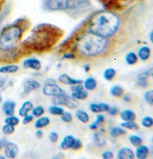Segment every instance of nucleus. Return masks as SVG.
Wrapping results in <instances>:
<instances>
[{
	"mask_svg": "<svg viewBox=\"0 0 153 159\" xmlns=\"http://www.w3.org/2000/svg\"><path fill=\"white\" fill-rule=\"evenodd\" d=\"M82 85H83V88H84L86 91L90 92V91L96 90V88L98 87V82H97L96 78H94L92 76H89L85 80H83Z\"/></svg>",
	"mask_w": 153,
	"mask_h": 159,
	"instance_id": "nucleus-21",
	"label": "nucleus"
},
{
	"mask_svg": "<svg viewBox=\"0 0 153 159\" xmlns=\"http://www.w3.org/2000/svg\"><path fill=\"white\" fill-rule=\"evenodd\" d=\"M101 156H102L103 159H113L114 158V153H113V152H111V151H104L102 153Z\"/></svg>",
	"mask_w": 153,
	"mask_h": 159,
	"instance_id": "nucleus-44",
	"label": "nucleus"
},
{
	"mask_svg": "<svg viewBox=\"0 0 153 159\" xmlns=\"http://www.w3.org/2000/svg\"><path fill=\"white\" fill-rule=\"evenodd\" d=\"M144 100L149 106H153V89L147 90L144 93Z\"/></svg>",
	"mask_w": 153,
	"mask_h": 159,
	"instance_id": "nucleus-36",
	"label": "nucleus"
},
{
	"mask_svg": "<svg viewBox=\"0 0 153 159\" xmlns=\"http://www.w3.org/2000/svg\"><path fill=\"white\" fill-rule=\"evenodd\" d=\"M76 57H77L76 53H75L74 52H72V51H70V52H64V53L62 54V58H63V59H75Z\"/></svg>",
	"mask_w": 153,
	"mask_h": 159,
	"instance_id": "nucleus-42",
	"label": "nucleus"
},
{
	"mask_svg": "<svg viewBox=\"0 0 153 159\" xmlns=\"http://www.w3.org/2000/svg\"><path fill=\"white\" fill-rule=\"evenodd\" d=\"M152 143H153V136H152Z\"/></svg>",
	"mask_w": 153,
	"mask_h": 159,
	"instance_id": "nucleus-57",
	"label": "nucleus"
},
{
	"mask_svg": "<svg viewBox=\"0 0 153 159\" xmlns=\"http://www.w3.org/2000/svg\"><path fill=\"white\" fill-rule=\"evenodd\" d=\"M40 88V83L35 79H27L23 82V94H29Z\"/></svg>",
	"mask_w": 153,
	"mask_h": 159,
	"instance_id": "nucleus-9",
	"label": "nucleus"
},
{
	"mask_svg": "<svg viewBox=\"0 0 153 159\" xmlns=\"http://www.w3.org/2000/svg\"><path fill=\"white\" fill-rule=\"evenodd\" d=\"M109 93H110V94L112 95L113 97L120 98V97H122L124 94V89L122 88L121 85H113L110 88Z\"/></svg>",
	"mask_w": 153,
	"mask_h": 159,
	"instance_id": "nucleus-28",
	"label": "nucleus"
},
{
	"mask_svg": "<svg viewBox=\"0 0 153 159\" xmlns=\"http://www.w3.org/2000/svg\"><path fill=\"white\" fill-rule=\"evenodd\" d=\"M146 73L147 74L148 77L153 78V67H152V68H150V69H148L147 70H146Z\"/></svg>",
	"mask_w": 153,
	"mask_h": 159,
	"instance_id": "nucleus-50",
	"label": "nucleus"
},
{
	"mask_svg": "<svg viewBox=\"0 0 153 159\" xmlns=\"http://www.w3.org/2000/svg\"><path fill=\"white\" fill-rule=\"evenodd\" d=\"M151 54H152L151 49H150V47H148L146 45H144L141 48H139L138 52H137L139 60H141L143 62L147 61L151 57Z\"/></svg>",
	"mask_w": 153,
	"mask_h": 159,
	"instance_id": "nucleus-14",
	"label": "nucleus"
},
{
	"mask_svg": "<svg viewBox=\"0 0 153 159\" xmlns=\"http://www.w3.org/2000/svg\"><path fill=\"white\" fill-rule=\"evenodd\" d=\"M141 125L146 129L153 128V117L150 115H146L141 120Z\"/></svg>",
	"mask_w": 153,
	"mask_h": 159,
	"instance_id": "nucleus-35",
	"label": "nucleus"
},
{
	"mask_svg": "<svg viewBox=\"0 0 153 159\" xmlns=\"http://www.w3.org/2000/svg\"><path fill=\"white\" fill-rule=\"evenodd\" d=\"M74 38L68 39L64 44L71 48V51L76 53L77 56L82 58H94V57L104 55L110 48L109 38L103 37L86 31L83 26L77 29L73 34ZM62 44V45H64Z\"/></svg>",
	"mask_w": 153,
	"mask_h": 159,
	"instance_id": "nucleus-2",
	"label": "nucleus"
},
{
	"mask_svg": "<svg viewBox=\"0 0 153 159\" xmlns=\"http://www.w3.org/2000/svg\"><path fill=\"white\" fill-rule=\"evenodd\" d=\"M42 93L46 96H50V97H55V96H60L62 95L65 93V91H63L60 87L55 84V82H49L46 83L43 88H42Z\"/></svg>",
	"mask_w": 153,
	"mask_h": 159,
	"instance_id": "nucleus-7",
	"label": "nucleus"
},
{
	"mask_svg": "<svg viewBox=\"0 0 153 159\" xmlns=\"http://www.w3.org/2000/svg\"><path fill=\"white\" fill-rule=\"evenodd\" d=\"M75 138L73 135L71 134H68L66 136L63 137L61 143H60V149L62 150H69V149H71L72 145H73V143L75 141Z\"/></svg>",
	"mask_w": 153,
	"mask_h": 159,
	"instance_id": "nucleus-23",
	"label": "nucleus"
},
{
	"mask_svg": "<svg viewBox=\"0 0 153 159\" xmlns=\"http://www.w3.org/2000/svg\"><path fill=\"white\" fill-rule=\"evenodd\" d=\"M75 116L79 122H81L83 124H87L90 120L89 114L83 110H77L75 112Z\"/></svg>",
	"mask_w": 153,
	"mask_h": 159,
	"instance_id": "nucleus-27",
	"label": "nucleus"
},
{
	"mask_svg": "<svg viewBox=\"0 0 153 159\" xmlns=\"http://www.w3.org/2000/svg\"><path fill=\"white\" fill-rule=\"evenodd\" d=\"M49 139L52 143H55L59 140V134L57 132H51L49 134Z\"/></svg>",
	"mask_w": 153,
	"mask_h": 159,
	"instance_id": "nucleus-45",
	"label": "nucleus"
},
{
	"mask_svg": "<svg viewBox=\"0 0 153 159\" xmlns=\"http://www.w3.org/2000/svg\"><path fill=\"white\" fill-rule=\"evenodd\" d=\"M5 143H6V140L5 139H0V151H1L4 148Z\"/></svg>",
	"mask_w": 153,
	"mask_h": 159,
	"instance_id": "nucleus-52",
	"label": "nucleus"
},
{
	"mask_svg": "<svg viewBox=\"0 0 153 159\" xmlns=\"http://www.w3.org/2000/svg\"><path fill=\"white\" fill-rule=\"evenodd\" d=\"M123 129H126L127 131H138L139 129V125L135 121H122L121 125Z\"/></svg>",
	"mask_w": 153,
	"mask_h": 159,
	"instance_id": "nucleus-32",
	"label": "nucleus"
},
{
	"mask_svg": "<svg viewBox=\"0 0 153 159\" xmlns=\"http://www.w3.org/2000/svg\"><path fill=\"white\" fill-rule=\"evenodd\" d=\"M60 119L64 123H71L73 121V115L70 111H64L62 114L60 115Z\"/></svg>",
	"mask_w": 153,
	"mask_h": 159,
	"instance_id": "nucleus-39",
	"label": "nucleus"
},
{
	"mask_svg": "<svg viewBox=\"0 0 153 159\" xmlns=\"http://www.w3.org/2000/svg\"><path fill=\"white\" fill-rule=\"evenodd\" d=\"M33 120H34V115H33V114H29V113H28L27 115H25V116H23L22 123H23L24 125H28V124H30Z\"/></svg>",
	"mask_w": 153,
	"mask_h": 159,
	"instance_id": "nucleus-43",
	"label": "nucleus"
},
{
	"mask_svg": "<svg viewBox=\"0 0 153 159\" xmlns=\"http://www.w3.org/2000/svg\"><path fill=\"white\" fill-rule=\"evenodd\" d=\"M52 102L55 105H60V106H64L67 107L68 109H77L79 104H78V100L74 99L71 95H68L66 93L60 95V96H55L52 98Z\"/></svg>",
	"mask_w": 153,
	"mask_h": 159,
	"instance_id": "nucleus-6",
	"label": "nucleus"
},
{
	"mask_svg": "<svg viewBox=\"0 0 153 159\" xmlns=\"http://www.w3.org/2000/svg\"><path fill=\"white\" fill-rule=\"evenodd\" d=\"M134 153H135V158L137 159H146L150 153V149L148 146L141 144V145L136 147Z\"/></svg>",
	"mask_w": 153,
	"mask_h": 159,
	"instance_id": "nucleus-13",
	"label": "nucleus"
},
{
	"mask_svg": "<svg viewBox=\"0 0 153 159\" xmlns=\"http://www.w3.org/2000/svg\"><path fill=\"white\" fill-rule=\"evenodd\" d=\"M64 111V109L60 106V105H52L49 107V113L52 114V115H57V116H60L62 114V112Z\"/></svg>",
	"mask_w": 153,
	"mask_h": 159,
	"instance_id": "nucleus-33",
	"label": "nucleus"
},
{
	"mask_svg": "<svg viewBox=\"0 0 153 159\" xmlns=\"http://www.w3.org/2000/svg\"><path fill=\"white\" fill-rule=\"evenodd\" d=\"M4 3H5V0H0V11L2 10V8H3V5H4Z\"/></svg>",
	"mask_w": 153,
	"mask_h": 159,
	"instance_id": "nucleus-54",
	"label": "nucleus"
},
{
	"mask_svg": "<svg viewBox=\"0 0 153 159\" xmlns=\"http://www.w3.org/2000/svg\"><path fill=\"white\" fill-rule=\"evenodd\" d=\"M45 112V109L42 106H36L32 109V114L34 115V117H39L41 115H43Z\"/></svg>",
	"mask_w": 153,
	"mask_h": 159,
	"instance_id": "nucleus-40",
	"label": "nucleus"
},
{
	"mask_svg": "<svg viewBox=\"0 0 153 159\" xmlns=\"http://www.w3.org/2000/svg\"><path fill=\"white\" fill-rule=\"evenodd\" d=\"M59 81L64 85H69V86H72V85H76V84H82L83 80L81 79H75L72 78L71 76H69L66 74H62L61 75H60L59 77Z\"/></svg>",
	"mask_w": 153,
	"mask_h": 159,
	"instance_id": "nucleus-18",
	"label": "nucleus"
},
{
	"mask_svg": "<svg viewBox=\"0 0 153 159\" xmlns=\"http://www.w3.org/2000/svg\"><path fill=\"white\" fill-rule=\"evenodd\" d=\"M83 69H84L85 73H88V71L90 70V65H88V64L84 65V66H83Z\"/></svg>",
	"mask_w": 153,
	"mask_h": 159,
	"instance_id": "nucleus-53",
	"label": "nucleus"
},
{
	"mask_svg": "<svg viewBox=\"0 0 153 159\" xmlns=\"http://www.w3.org/2000/svg\"><path fill=\"white\" fill-rule=\"evenodd\" d=\"M19 70V67L15 64V63H10V64H7V65H3L2 67H0V73L1 74H6V75H9V74H16L17 73Z\"/></svg>",
	"mask_w": 153,
	"mask_h": 159,
	"instance_id": "nucleus-22",
	"label": "nucleus"
},
{
	"mask_svg": "<svg viewBox=\"0 0 153 159\" xmlns=\"http://www.w3.org/2000/svg\"><path fill=\"white\" fill-rule=\"evenodd\" d=\"M124 61H126V63L129 66H134L138 63L139 61V58H138V55L136 52H128L126 55V57H124Z\"/></svg>",
	"mask_w": 153,
	"mask_h": 159,
	"instance_id": "nucleus-29",
	"label": "nucleus"
},
{
	"mask_svg": "<svg viewBox=\"0 0 153 159\" xmlns=\"http://www.w3.org/2000/svg\"><path fill=\"white\" fill-rule=\"evenodd\" d=\"M3 149H4L6 157H8L10 159L16 158L18 154V147H17V144L13 143V142H7L6 141L5 146Z\"/></svg>",
	"mask_w": 153,
	"mask_h": 159,
	"instance_id": "nucleus-11",
	"label": "nucleus"
},
{
	"mask_svg": "<svg viewBox=\"0 0 153 159\" xmlns=\"http://www.w3.org/2000/svg\"><path fill=\"white\" fill-rule=\"evenodd\" d=\"M62 34L63 32L57 26L47 23L39 24L21 41L20 48L24 54L47 52L60 40Z\"/></svg>",
	"mask_w": 153,
	"mask_h": 159,
	"instance_id": "nucleus-3",
	"label": "nucleus"
},
{
	"mask_svg": "<svg viewBox=\"0 0 153 159\" xmlns=\"http://www.w3.org/2000/svg\"><path fill=\"white\" fill-rule=\"evenodd\" d=\"M22 65H23V68L25 69H31V70H37V71L40 70L41 68H42V64H41V62L37 58H36V57H28V58L23 60Z\"/></svg>",
	"mask_w": 153,
	"mask_h": 159,
	"instance_id": "nucleus-10",
	"label": "nucleus"
},
{
	"mask_svg": "<svg viewBox=\"0 0 153 159\" xmlns=\"http://www.w3.org/2000/svg\"><path fill=\"white\" fill-rule=\"evenodd\" d=\"M148 39H149V41H150V43L153 45V29L152 30L149 32V34H148Z\"/></svg>",
	"mask_w": 153,
	"mask_h": 159,
	"instance_id": "nucleus-51",
	"label": "nucleus"
},
{
	"mask_svg": "<svg viewBox=\"0 0 153 159\" xmlns=\"http://www.w3.org/2000/svg\"><path fill=\"white\" fill-rule=\"evenodd\" d=\"M5 85H6V79H5V78H3V77H1V76H0V89L4 88V87H5Z\"/></svg>",
	"mask_w": 153,
	"mask_h": 159,
	"instance_id": "nucleus-49",
	"label": "nucleus"
},
{
	"mask_svg": "<svg viewBox=\"0 0 153 159\" xmlns=\"http://www.w3.org/2000/svg\"><path fill=\"white\" fill-rule=\"evenodd\" d=\"M104 121H105V116H104V115L102 114V113H98V114H97L96 120L92 124H90L89 129H92V131H97V129H98L104 123Z\"/></svg>",
	"mask_w": 153,
	"mask_h": 159,
	"instance_id": "nucleus-26",
	"label": "nucleus"
},
{
	"mask_svg": "<svg viewBox=\"0 0 153 159\" xmlns=\"http://www.w3.org/2000/svg\"><path fill=\"white\" fill-rule=\"evenodd\" d=\"M119 115L122 121H135L137 117L136 113L130 109H126V110L121 111L119 112Z\"/></svg>",
	"mask_w": 153,
	"mask_h": 159,
	"instance_id": "nucleus-17",
	"label": "nucleus"
},
{
	"mask_svg": "<svg viewBox=\"0 0 153 159\" xmlns=\"http://www.w3.org/2000/svg\"><path fill=\"white\" fill-rule=\"evenodd\" d=\"M82 142L80 141V139H79V138H75V141H74V143H73V145H72V147H71V149L72 150H74V151H79V150H80L81 148H82Z\"/></svg>",
	"mask_w": 153,
	"mask_h": 159,
	"instance_id": "nucleus-41",
	"label": "nucleus"
},
{
	"mask_svg": "<svg viewBox=\"0 0 153 159\" xmlns=\"http://www.w3.org/2000/svg\"><path fill=\"white\" fill-rule=\"evenodd\" d=\"M16 107H17V103L15 101H12V100H7L4 103H2V111L7 116L8 115L15 114Z\"/></svg>",
	"mask_w": 153,
	"mask_h": 159,
	"instance_id": "nucleus-16",
	"label": "nucleus"
},
{
	"mask_svg": "<svg viewBox=\"0 0 153 159\" xmlns=\"http://www.w3.org/2000/svg\"><path fill=\"white\" fill-rule=\"evenodd\" d=\"M148 79H149V77H148V75L146 71H144V73H140L137 75L136 84L140 87L141 89H146L148 86Z\"/></svg>",
	"mask_w": 153,
	"mask_h": 159,
	"instance_id": "nucleus-20",
	"label": "nucleus"
},
{
	"mask_svg": "<svg viewBox=\"0 0 153 159\" xmlns=\"http://www.w3.org/2000/svg\"><path fill=\"white\" fill-rule=\"evenodd\" d=\"M93 141H94V144L97 146V147H103L105 144H106V138L104 136V134H103V131L100 132H96L93 135Z\"/></svg>",
	"mask_w": 153,
	"mask_h": 159,
	"instance_id": "nucleus-19",
	"label": "nucleus"
},
{
	"mask_svg": "<svg viewBox=\"0 0 153 159\" xmlns=\"http://www.w3.org/2000/svg\"><path fill=\"white\" fill-rule=\"evenodd\" d=\"M42 9L46 11H65L74 16L85 11L90 0H41Z\"/></svg>",
	"mask_w": 153,
	"mask_h": 159,
	"instance_id": "nucleus-5",
	"label": "nucleus"
},
{
	"mask_svg": "<svg viewBox=\"0 0 153 159\" xmlns=\"http://www.w3.org/2000/svg\"><path fill=\"white\" fill-rule=\"evenodd\" d=\"M109 134L112 137L117 138V137H120V136L127 134V129H123L122 126H114V127H112L110 129Z\"/></svg>",
	"mask_w": 153,
	"mask_h": 159,
	"instance_id": "nucleus-25",
	"label": "nucleus"
},
{
	"mask_svg": "<svg viewBox=\"0 0 153 159\" xmlns=\"http://www.w3.org/2000/svg\"><path fill=\"white\" fill-rule=\"evenodd\" d=\"M36 136L39 139L43 137V133H42V131H41V129H37V131L36 133Z\"/></svg>",
	"mask_w": 153,
	"mask_h": 159,
	"instance_id": "nucleus-48",
	"label": "nucleus"
},
{
	"mask_svg": "<svg viewBox=\"0 0 153 159\" xmlns=\"http://www.w3.org/2000/svg\"><path fill=\"white\" fill-rule=\"evenodd\" d=\"M128 140L131 145L134 147H137L139 145H141V144H143V138L140 135H137V134H130L128 137Z\"/></svg>",
	"mask_w": 153,
	"mask_h": 159,
	"instance_id": "nucleus-34",
	"label": "nucleus"
},
{
	"mask_svg": "<svg viewBox=\"0 0 153 159\" xmlns=\"http://www.w3.org/2000/svg\"><path fill=\"white\" fill-rule=\"evenodd\" d=\"M107 112L109 113V115H111V116H116V115L119 114L120 111H119V109H118L117 107L112 106V107H110V108H109V111H108Z\"/></svg>",
	"mask_w": 153,
	"mask_h": 159,
	"instance_id": "nucleus-46",
	"label": "nucleus"
},
{
	"mask_svg": "<svg viewBox=\"0 0 153 159\" xmlns=\"http://www.w3.org/2000/svg\"><path fill=\"white\" fill-rule=\"evenodd\" d=\"M34 108V105L31 101H25V102L21 105V107L18 110V114L20 116H25L30 111H32V109Z\"/></svg>",
	"mask_w": 153,
	"mask_h": 159,
	"instance_id": "nucleus-24",
	"label": "nucleus"
},
{
	"mask_svg": "<svg viewBox=\"0 0 153 159\" xmlns=\"http://www.w3.org/2000/svg\"><path fill=\"white\" fill-rule=\"evenodd\" d=\"M71 96L79 101V100H85L88 97V91H86L84 88H83L82 84H76V85H72L71 88Z\"/></svg>",
	"mask_w": 153,
	"mask_h": 159,
	"instance_id": "nucleus-8",
	"label": "nucleus"
},
{
	"mask_svg": "<svg viewBox=\"0 0 153 159\" xmlns=\"http://www.w3.org/2000/svg\"><path fill=\"white\" fill-rule=\"evenodd\" d=\"M122 97V100L124 101V102H127V103H129L131 101V99H132L130 94H123Z\"/></svg>",
	"mask_w": 153,
	"mask_h": 159,
	"instance_id": "nucleus-47",
	"label": "nucleus"
},
{
	"mask_svg": "<svg viewBox=\"0 0 153 159\" xmlns=\"http://www.w3.org/2000/svg\"><path fill=\"white\" fill-rule=\"evenodd\" d=\"M5 123L9 124V125H12V126H17L19 124V118L16 115H8V116L5 118Z\"/></svg>",
	"mask_w": 153,
	"mask_h": 159,
	"instance_id": "nucleus-37",
	"label": "nucleus"
},
{
	"mask_svg": "<svg viewBox=\"0 0 153 159\" xmlns=\"http://www.w3.org/2000/svg\"><path fill=\"white\" fill-rule=\"evenodd\" d=\"M6 157L5 156H2V155H0V159H5Z\"/></svg>",
	"mask_w": 153,
	"mask_h": 159,
	"instance_id": "nucleus-56",
	"label": "nucleus"
},
{
	"mask_svg": "<svg viewBox=\"0 0 153 159\" xmlns=\"http://www.w3.org/2000/svg\"><path fill=\"white\" fill-rule=\"evenodd\" d=\"M110 106L107 103H103V102H100V103H90L89 105V109L93 113H103V112H107L109 111Z\"/></svg>",
	"mask_w": 153,
	"mask_h": 159,
	"instance_id": "nucleus-12",
	"label": "nucleus"
},
{
	"mask_svg": "<svg viewBox=\"0 0 153 159\" xmlns=\"http://www.w3.org/2000/svg\"><path fill=\"white\" fill-rule=\"evenodd\" d=\"M3 102V97H2V94H1V93H0V104H1Z\"/></svg>",
	"mask_w": 153,
	"mask_h": 159,
	"instance_id": "nucleus-55",
	"label": "nucleus"
},
{
	"mask_svg": "<svg viewBox=\"0 0 153 159\" xmlns=\"http://www.w3.org/2000/svg\"><path fill=\"white\" fill-rule=\"evenodd\" d=\"M116 75H117V73L114 68H106L103 70V76L104 80H106V81H112L115 78Z\"/></svg>",
	"mask_w": 153,
	"mask_h": 159,
	"instance_id": "nucleus-31",
	"label": "nucleus"
},
{
	"mask_svg": "<svg viewBox=\"0 0 153 159\" xmlns=\"http://www.w3.org/2000/svg\"><path fill=\"white\" fill-rule=\"evenodd\" d=\"M50 118L48 117V116H39L36 120V122H35V128L36 129H43V128H45V127H47V126H49V124H50Z\"/></svg>",
	"mask_w": 153,
	"mask_h": 159,
	"instance_id": "nucleus-30",
	"label": "nucleus"
},
{
	"mask_svg": "<svg viewBox=\"0 0 153 159\" xmlns=\"http://www.w3.org/2000/svg\"><path fill=\"white\" fill-rule=\"evenodd\" d=\"M116 156L118 159H134L135 153L132 149L128 147H123L118 151Z\"/></svg>",
	"mask_w": 153,
	"mask_h": 159,
	"instance_id": "nucleus-15",
	"label": "nucleus"
},
{
	"mask_svg": "<svg viewBox=\"0 0 153 159\" xmlns=\"http://www.w3.org/2000/svg\"><path fill=\"white\" fill-rule=\"evenodd\" d=\"M120 25V16L111 11H95L83 22L86 31L109 39L118 33Z\"/></svg>",
	"mask_w": 153,
	"mask_h": 159,
	"instance_id": "nucleus-4",
	"label": "nucleus"
},
{
	"mask_svg": "<svg viewBox=\"0 0 153 159\" xmlns=\"http://www.w3.org/2000/svg\"><path fill=\"white\" fill-rule=\"evenodd\" d=\"M2 133L6 135H10V134H12L13 133L16 132V127L12 126V125H9V124H4L2 126Z\"/></svg>",
	"mask_w": 153,
	"mask_h": 159,
	"instance_id": "nucleus-38",
	"label": "nucleus"
},
{
	"mask_svg": "<svg viewBox=\"0 0 153 159\" xmlns=\"http://www.w3.org/2000/svg\"><path fill=\"white\" fill-rule=\"evenodd\" d=\"M29 26L28 19L18 18L2 29L0 33V63H15L24 55L20 44Z\"/></svg>",
	"mask_w": 153,
	"mask_h": 159,
	"instance_id": "nucleus-1",
	"label": "nucleus"
}]
</instances>
